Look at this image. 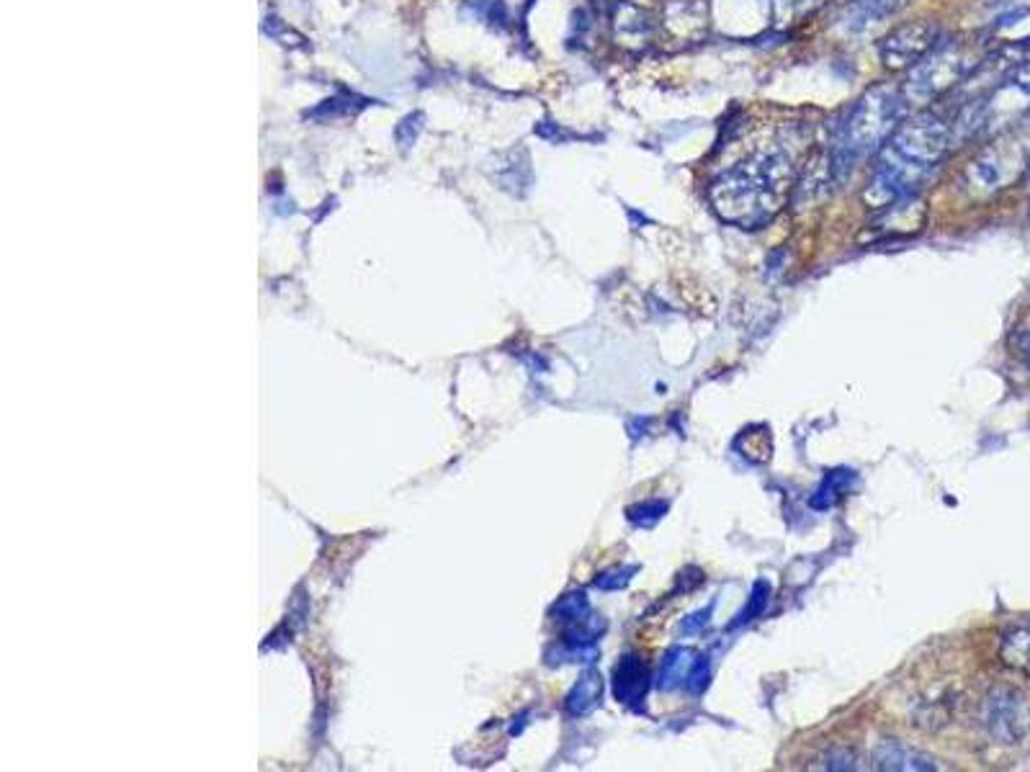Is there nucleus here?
Instances as JSON below:
<instances>
[{
    "instance_id": "nucleus-1",
    "label": "nucleus",
    "mask_w": 1030,
    "mask_h": 772,
    "mask_svg": "<svg viewBox=\"0 0 1030 772\" xmlns=\"http://www.w3.org/2000/svg\"><path fill=\"white\" fill-rule=\"evenodd\" d=\"M950 147H954V124L948 116L930 108L904 116L886 145L874 155L868 184L863 188L866 207L878 211L915 196L917 188L946 160Z\"/></svg>"
},
{
    "instance_id": "nucleus-2",
    "label": "nucleus",
    "mask_w": 1030,
    "mask_h": 772,
    "mask_svg": "<svg viewBox=\"0 0 1030 772\" xmlns=\"http://www.w3.org/2000/svg\"><path fill=\"white\" fill-rule=\"evenodd\" d=\"M801 165L789 147L752 149L745 160L721 170L709 186L711 209L739 230H760L781 215L797 188Z\"/></svg>"
},
{
    "instance_id": "nucleus-3",
    "label": "nucleus",
    "mask_w": 1030,
    "mask_h": 772,
    "mask_svg": "<svg viewBox=\"0 0 1030 772\" xmlns=\"http://www.w3.org/2000/svg\"><path fill=\"white\" fill-rule=\"evenodd\" d=\"M909 114V104L904 98L902 85L882 83L868 88L855 104L847 108L843 122L832 129L830 160L837 184L853 176L855 165L863 157L876 155L886 145L894 129Z\"/></svg>"
},
{
    "instance_id": "nucleus-4",
    "label": "nucleus",
    "mask_w": 1030,
    "mask_h": 772,
    "mask_svg": "<svg viewBox=\"0 0 1030 772\" xmlns=\"http://www.w3.org/2000/svg\"><path fill=\"white\" fill-rule=\"evenodd\" d=\"M974 70H977V62L971 60V54L961 44L938 42V46L925 60H919L909 70L907 81L902 83V93L909 108L927 106L940 96H946L948 91H954L958 83H964Z\"/></svg>"
},
{
    "instance_id": "nucleus-5",
    "label": "nucleus",
    "mask_w": 1030,
    "mask_h": 772,
    "mask_svg": "<svg viewBox=\"0 0 1030 772\" xmlns=\"http://www.w3.org/2000/svg\"><path fill=\"white\" fill-rule=\"evenodd\" d=\"M1030 168V147L1023 137L995 139L964 170V186L971 196H995L1010 188Z\"/></svg>"
},
{
    "instance_id": "nucleus-6",
    "label": "nucleus",
    "mask_w": 1030,
    "mask_h": 772,
    "mask_svg": "<svg viewBox=\"0 0 1030 772\" xmlns=\"http://www.w3.org/2000/svg\"><path fill=\"white\" fill-rule=\"evenodd\" d=\"M940 42V29L933 21H909L888 31L878 44V58L886 70L902 73L925 60Z\"/></svg>"
},
{
    "instance_id": "nucleus-7",
    "label": "nucleus",
    "mask_w": 1030,
    "mask_h": 772,
    "mask_svg": "<svg viewBox=\"0 0 1030 772\" xmlns=\"http://www.w3.org/2000/svg\"><path fill=\"white\" fill-rule=\"evenodd\" d=\"M927 222V207L919 196H907V199L888 204V207L876 211V219L868 225L871 234L876 240H896V238H912V234L923 232Z\"/></svg>"
},
{
    "instance_id": "nucleus-8",
    "label": "nucleus",
    "mask_w": 1030,
    "mask_h": 772,
    "mask_svg": "<svg viewBox=\"0 0 1030 772\" xmlns=\"http://www.w3.org/2000/svg\"><path fill=\"white\" fill-rule=\"evenodd\" d=\"M613 39L626 50H644L655 39L657 21L649 11H644L632 0H618L611 13Z\"/></svg>"
},
{
    "instance_id": "nucleus-9",
    "label": "nucleus",
    "mask_w": 1030,
    "mask_h": 772,
    "mask_svg": "<svg viewBox=\"0 0 1030 772\" xmlns=\"http://www.w3.org/2000/svg\"><path fill=\"white\" fill-rule=\"evenodd\" d=\"M649 690V672L644 667L642 657L636 654H626L621 657L616 672H613V692H616L618 703L628 708H642L644 698Z\"/></svg>"
},
{
    "instance_id": "nucleus-10",
    "label": "nucleus",
    "mask_w": 1030,
    "mask_h": 772,
    "mask_svg": "<svg viewBox=\"0 0 1030 772\" xmlns=\"http://www.w3.org/2000/svg\"><path fill=\"white\" fill-rule=\"evenodd\" d=\"M709 15H706V6L701 0H675V3L667 6V11L663 15V27L673 31L675 36H701L706 27H709Z\"/></svg>"
},
{
    "instance_id": "nucleus-11",
    "label": "nucleus",
    "mask_w": 1030,
    "mask_h": 772,
    "mask_svg": "<svg viewBox=\"0 0 1030 772\" xmlns=\"http://www.w3.org/2000/svg\"><path fill=\"white\" fill-rule=\"evenodd\" d=\"M876 768L882 770H938L930 754H923L899 742H884L876 750Z\"/></svg>"
},
{
    "instance_id": "nucleus-12",
    "label": "nucleus",
    "mask_w": 1030,
    "mask_h": 772,
    "mask_svg": "<svg viewBox=\"0 0 1030 772\" xmlns=\"http://www.w3.org/2000/svg\"><path fill=\"white\" fill-rule=\"evenodd\" d=\"M696 651L688 649V646H673L670 651L665 654L663 667H659V677L657 685L663 690H678L686 688L690 669L696 665Z\"/></svg>"
},
{
    "instance_id": "nucleus-13",
    "label": "nucleus",
    "mask_w": 1030,
    "mask_h": 772,
    "mask_svg": "<svg viewBox=\"0 0 1030 772\" xmlns=\"http://www.w3.org/2000/svg\"><path fill=\"white\" fill-rule=\"evenodd\" d=\"M603 698V677L597 672H585L568 696V711L572 716H587Z\"/></svg>"
},
{
    "instance_id": "nucleus-14",
    "label": "nucleus",
    "mask_w": 1030,
    "mask_h": 772,
    "mask_svg": "<svg viewBox=\"0 0 1030 772\" xmlns=\"http://www.w3.org/2000/svg\"><path fill=\"white\" fill-rule=\"evenodd\" d=\"M1002 659L1008 661L1010 667L1023 669V672L1030 675V624L1018 626L1016 632L1005 636Z\"/></svg>"
},
{
    "instance_id": "nucleus-15",
    "label": "nucleus",
    "mask_w": 1030,
    "mask_h": 772,
    "mask_svg": "<svg viewBox=\"0 0 1030 772\" xmlns=\"http://www.w3.org/2000/svg\"><path fill=\"white\" fill-rule=\"evenodd\" d=\"M853 474L855 471H830V474L824 477L820 492L812 498V508L828 510L835 505V502L843 498V492H847V487H851Z\"/></svg>"
},
{
    "instance_id": "nucleus-16",
    "label": "nucleus",
    "mask_w": 1030,
    "mask_h": 772,
    "mask_svg": "<svg viewBox=\"0 0 1030 772\" xmlns=\"http://www.w3.org/2000/svg\"><path fill=\"white\" fill-rule=\"evenodd\" d=\"M768 601H770V585H768V582L758 580L752 585L750 597H747V605L742 608V613H739L732 626H745V624H750V620H755L758 616H762V611H766Z\"/></svg>"
},
{
    "instance_id": "nucleus-17",
    "label": "nucleus",
    "mask_w": 1030,
    "mask_h": 772,
    "mask_svg": "<svg viewBox=\"0 0 1030 772\" xmlns=\"http://www.w3.org/2000/svg\"><path fill=\"white\" fill-rule=\"evenodd\" d=\"M665 513H667V502L665 500H647V502H639V505L628 508L626 515L634 525L652 528V525H657L659 520L665 518Z\"/></svg>"
},
{
    "instance_id": "nucleus-18",
    "label": "nucleus",
    "mask_w": 1030,
    "mask_h": 772,
    "mask_svg": "<svg viewBox=\"0 0 1030 772\" xmlns=\"http://www.w3.org/2000/svg\"><path fill=\"white\" fill-rule=\"evenodd\" d=\"M587 611H590V605H587V597L583 593L562 597L560 605H556V613H560L562 620H570V624H575V620L585 618Z\"/></svg>"
},
{
    "instance_id": "nucleus-19",
    "label": "nucleus",
    "mask_w": 1030,
    "mask_h": 772,
    "mask_svg": "<svg viewBox=\"0 0 1030 772\" xmlns=\"http://www.w3.org/2000/svg\"><path fill=\"white\" fill-rule=\"evenodd\" d=\"M636 570H639V566H618V570H611V572L601 574V577L595 580V585L601 590H621V587H626L628 582H632Z\"/></svg>"
},
{
    "instance_id": "nucleus-20",
    "label": "nucleus",
    "mask_w": 1030,
    "mask_h": 772,
    "mask_svg": "<svg viewBox=\"0 0 1030 772\" xmlns=\"http://www.w3.org/2000/svg\"><path fill=\"white\" fill-rule=\"evenodd\" d=\"M711 613H714V605H709V608H701V611L690 613V616H686V618L680 620V634H686V636L701 634L704 628L709 626V620H711Z\"/></svg>"
},
{
    "instance_id": "nucleus-21",
    "label": "nucleus",
    "mask_w": 1030,
    "mask_h": 772,
    "mask_svg": "<svg viewBox=\"0 0 1030 772\" xmlns=\"http://www.w3.org/2000/svg\"><path fill=\"white\" fill-rule=\"evenodd\" d=\"M709 675H711L709 672V657H698L694 669H690V675H688L686 688L690 692H704L706 685H709Z\"/></svg>"
},
{
    "instance_id": "nucleus-22",
    "label": "nucleus",
    "mask_w": 1030,
    "mask_h": 772,
    "mask_svg": "<svg viewBox=\"0 0 1030 772\" xmlns=\"http://www.w3.org/2000/svg\"><path fill=\"white\" fill-rule=\"evenodd\" d=\"M418 132H420V116H407V119L397 127V139L407 147V145H413L415 137H418Z\"/></svg>"
},
{
    "instance_id": "nucleus-23",
    "label": "nucleus",
    "mask_w": 1030,
    "mask_h": 772,
    "mask_svg": "<svg viewBox=\"0 0 1030 772\" xmlns=\"http://www.w3.org/2000/svg\"><path fill=\"white\" fill-rule=\"evenodd\" d=\"M824 768H830V770H855L859 765H855V758L851 752H830L828 762H824Z\"/></svg>"
},
{
    "instance_id": "nucleus-24",
    "label": "nucleus",
    "mask_w": 1030,
    "mask_h": 772,
    "mask_svg": "<svg viewBox=\"0 0 1030 772\" xmlns=\"http://www.w3.org/2000/svg\"><path fill=\"white\" fill-rule=\"evenodd\" d=\"M1016 348L1020 356H1023L1026 364L1030 366V320H1028V325L1023 330H1018L1016 333Z\"/></svg>"
},
{
    "instance_id": "nucleus-25",
    "label": "nucleus",
    "mask_w": 1030,
    "mask_h": 772,
    "mask_svg": "<svg viewBox=\"0 0 1030 772\" xmlns=\"http://www.w3.org/2000/svg\"><path fill=\"white\" fill-rule=\"evenodd\" d=\"M797 3H804V6H820V3H828V0H797Z\"/></svg>"
}]
</instances>
